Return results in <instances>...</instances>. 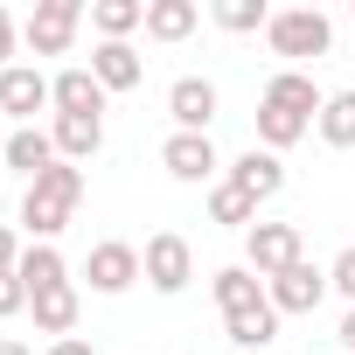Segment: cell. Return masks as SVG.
<instances>
[{
    "label": "cell",
    "mask_w": 355,
    "mask_h": 355,
    "mask_svg": "<svg viewBox=\"0 0 355 355\" xmlns=\"http://www.w3.org/2000/svg\"><path fill=\"white\" fill-rule=\"evenodd\" d=\"M77 202H84V167L56 160L42 182H28V196H21V230L35 244H56V230L77 216Z\"/></svg>",
    "instance_id": "cell-1"
},
{
    "label": "cell",
    "mask_w": 355,
    "mask_h": 355,
    "mask_svg": "<svg viewBox=\"0 0 355 355\" xmlns=\"http://www.w3.org/2000/svg\"><path fill=\"white\" fill-rule=\"evenodd\" d=\"M265 42H272V56H327L334 49V21L320 15V8H279L272 21H265Z\"/></svg>",
    "instance_id": "cell-2"
},
{
    "label": "cell",
    "mask_w": 355,
    "mask_h": 355,
    "mask_svg": "<svg viewBox=\"0 0 355 355\" xmlns=\"http://www.w3.org/2000/svg\"><path fill=\"white\" fill-rule=\"evenodd\" d=\"M300 258H306L300 223H251V230H244V265H251L258 279H279V272L300 265Z\"/></svg>",
    "instance_id": "cell-3"
},
{
    "label": "cell",
    "mask_w": 355,
    "mask_h": 355,
    "mask_svg": "<svg viewBox=\"0 0 355 355\" xmlns=\"http://www.w3.org/2000/svg\"><path fill=\"white\" fill-rule=\"evenodd\" d=\"M139 265H146V286H153V293H189V279H196V251H189V237H182V230L146 237Z\"/></svg>",
    "instance_id": "cell-4"
},
{
    "label": "cell",
    "mask_w": 355,
    "mask_h": 355,
    "mask_svg": "<svg viewBox=\"0 0 355 355\" xmlns=\"http://www.w3.org/2000/svg\"><path fill=\"white\" fill-rule=\"evenodd\" d=\"M77 28H84V0H42L21 35H28L35 56H63V49L77 42Z\"/></svg>",
    "instance_id": "cell-5"
},
{
    "label": "cell",
    "mask_w": 355,
    "mask_h": 355,
    "mask_svg": "<svg viewBox=\"0 0 355 355\" xmlns=\"http://www.w3.org/2000/svg\"><path fill=\"white\" fill-rule=\"evenodd\" d=\"M84 279H91V293H125V286H139L146 279V265H139V251L132 244H119V237H105V244H91V258H84Z\"/></svg>",
    "instance_id": "cell-6"
},
{
    "label": "cell",
    "mask_w": 355,
    "mask_h": 355,
    "mask_svg": "<svg viewBox=\"0 0 355 355\" xmlns=\"http://www.w3.org/2000/svg\"><path fill=\"white\" fill-rule=\"evenodd\" d=\"M160 167L174 174V182H216L223 153H216V139H209V132H167V146H160Z\"/></svg>",
    "instance_id": "cell-7"
},
{
    "label": "cell",
    "mask_w": 355,
    "mask_h": 355,
    "mask_svg": "<svg viewBox=\"0 0 355 355\" xmlns=\"http://www.w3.org/2000/svg\"><path fill=\"white\" fill-rule=\"evenodd\" d=\"M265 300H272L279 313H313V306L327 300V272L300 258V265H286L279 279H265Z\"/></svg>",
    "instance_id": "cell-8"
},
{
    "label": "cell",
    "mask_w": 355,
    "mask_h": 355,
    "mask_svg": "<svg viewBox=\"0 0 355 355\" xmlns=\"http://www.w3.org/2000/svg\"><path fill=\"white\" fill-rule=\"evenodd\" d=\"M216 84L209 77H174L167 84V112H174V132H209V119H216Z\"/></svg>",
    "instance_id": "cell-9"
},
{
    "label": "cell",
    "mask_w": 355,
    "mask_h": 355,
    "mask_svg": "<svg viewBox=\"0 0 355 355\" xmlns=\"http://www.w3.org/2000/svg\"><path fill=\"white\" fill-rule=\"evenodd\" d=\"M223 182H230V189H244L251 202H272V196L286 189V160H279V153H265V146H251V153H237V160H230Z\"/></svg>",
    "instance_id": "cell-10"
},
{
    "label": "cell",
    "mask_w": 355,
    "mask_h": 355,
    "mask_svg": "<svg viewBox=\"0 0 355 355\" xmlns=\"http://www.w3.org/2000/svg\"><path fill=\"white\" fill-rule=\"evenodd\" d=\"M49 105V77L35 70V63H15V70H0V119H28L35 125V112Z\"/></svg>",
    "instance_id": "cell-11"
},
{
    "label": "cell",
    "mask_w": 355,
    "mask_h": 355,
    "mask_svg": "<svg viewBox=\"0 0 355 355\" xmlns=\"http://www.w3.org/2000/svg\"><path fill=\"white\" fill-rule=\"evenodd\" d=\"M49 105H56V119H105V84L91 70H63V77H49Z\"/></svg>",
    "instance_id": "cell-12"
},
{
    "label": "cell",
    "mask_w": 355,
    "mask_h": 355,
    "mask_svg": "<svg viewBox=\"0 0 355 355\" xmlns=\"http://www.w3.org/2000/svg\"><path fill=\"white\" fill-rule=\"evenodd\" d=\"M0 160H8L15 174H28V182H42L63 153H56V132H42V125H15V139H8V153H0Z\"/></svg>",
    "instance_id": "cell-13"
},
{
    "label": "cell",
    "mask_w": 355,
    "mask_h": 355,
    "mask_svg": "<svg viewBox=\"0 0 355 355\" xmlns=\"http://www.w3.org/2000/svg\"><path fill=\"white\" fill-rule=\"evenodd\" d=\"M91 77H98L105 98H112V91H132V84L146 77V63H139L132 42H98V49H91Z\"/></svg>",
    "instance_id": "cell-14"
},
{
    "label": "cell",
    "mask_w": 355,
    "mask_h": 355,
    "mask_svg": "<svg viewBox=\"0 0 355 355\" xmlns=\"http://www.w3.org/2000/svg\"><path fill=\"white\" fill-rule=\"evenodd\" d=\"M216 306H223V320L258 313V306H265V279H258L251 265H223V272H216Z\"/></svg>",
    "instance_id": "cell-15"
},
{
    "label": "cell",
    "mask_w": 355,
    "mask_h": 355,
    "mask_svg": "<svg viewBox=\"0 0 355 355\" xmlns=\"http://www.w3.org/2000/svg\"><path fill=\"white\" fill-rule=\"evenodd\" d=\"M202 21V0H146V35L153 42H189Z\"/></svg>",
    "instance_id": "cell-16"
},
{
    "label": "cell",
    "mask_w": 355,
    "mask_h": 355,
    "mask_svg": "<svg viewBox=\"0 0 355 355\" xmlns=\"http://www.w3.org/2000/svg\"><path fill=\"white\" fill-rule=\"evenodd\" d=\"M265 105H286V112H300V119H320V84L306 77V70H279L272 84H265Z\"/></svg>",
    "instance_id": "cell-17"
},
{
    "label": "cell",
    "mask_w": 355,
    "mask_h": 355,
    "mask_svg": "<svg viewBox=\"0 0 355 355\" xmlns=\"http://www.w3.org/2000/svg\"><path fill=\"white\" fill-rule=\"evenodd\" d=\"M15 272H21L28 300H35V293H56V286H70V265H63V251H56V244H28Z\"/></svg>",
    "instance_id": "cell-18"
},
{
    "label": "cell",
    "mask_w": 355,
    "mask_h": 355,
    "mask_svg": "<svg viewBox=\"0 0 355 355\" xmlns=\"http://www.w3.org/2000/svg\"><path fill=\"white\" fill-rule=\"evenodd\" d=\"M313 132V119H300V112H286V105H258V146L265 153H286V146H300Z\"/></svg>",
    "instance_id": "cell-19"
},
{
    "label": "cell",
    "mask_w": 355,
    "mask_h": 355,
    "mask_svg": "<svg viewBox=\"0 0 355 355\" xmlns=\"http://www.w3.org/2000/svg\"><path fill=\"white\" fill-rule=\"evenodd\" d=\"M28 313H35V327L42 334H77V286H56V293H35L28 300Z\"/></svg>",
    "instance_id": "cell-20"
},
{
    "label": "cell",
    "mask_w": 355,
    "mask_h": 355,
    "mask_svg": "<svg viewBox=\"0 0 355 355\" xmlns=\"http://www.w3.org/2000/svg\"><path fill=\"white\" fill-rule=\"evenodd\" d=\"M49 132H56V153H63L70 167H77V160H91V153L105 146V119H56Z\"/></svg>",
    "instance_id": "cell-21"
},
{
    "label": "cell",
    "mask_w": 355,
    "mask_h": 355,
    "mask_svg": "<svg viewBox=\"0 0 355 355\" xmlns=\"http://www.w3.org/2000/svg\"><path fill=\"white\" fill-rule=\"evenodd\" d=\"M91 28H98L105 42H125L132 28H146V0H98V8H91Z\"/></svg>",
    "instance_id": "cell-22"
},
{
    "label": "cell",
    "mask_w": 355,
    "mask_h": 355,
    "mask_svg": "<svg viewBox=\"0 0 355 355\" xmlns=\"http://www.w3.org/2000/svg\"><path fill=\"white\" fill-rule=\"evenodd\" d=\"M313 125H320V139H327V146H341V153H348V146H355V91H327V105H320V119H313Z\"/></svg>",
    "instance_id": "cell-23"
},
{
    "label": "cell",
    "mask_w": 355,
    "mask_h": 355,
    "mask_svg": "<svg viewBox=\"0 0 355 355\" xmlns=\"http://www.w3.org/2000/svg\"><path fill=\"white\" fill-rule=\"evenodd\" d=\"M209 223H223V230H251V223H258V202H251L244 189L216 182V189H209Z\"/></svg>",
    "instance_id": "cell-24"
},
{
    "label": "cell",
    "mask_w": 355,
    "mask_h": 355,
    "mask_svg": "<svg viewBox=\"0 0 355 355\" xmlns=\"http://www.w3.org/2000/svg\"><path fill=\"white\" fill-rule=\"evenodd\" d=\"M223 334H230L237 348H265V341H279V306L265 300L258 313H237V320H223Z\"/></svg>",
    "instance_id": "cell-25"
},
{
    "label": "cell",
    "mask_w": 355,
    "mask_h": 355,
    "mask_svg": "<svg viewBox=\"0 0 355 355\" xmlns=\"http://www.w3.org/2000/svg\"><path fill=\"white\" fill-rule=\"evenodd\" d=\"M216 28H230V35H251V28H265L272 21V8H265V0H216Z\"/></svg>",
    "instance_id": "cell-26"
},
{
    "label": "cell",
    "mask_w": 355,
    "mask_h": 355,
    "mask_svg": "<svg viewBox=\"0 0 355 355\" xmlns=\"http://www.w3.org/2000/svg\"><path fill=\"white\" fill-rule=\"evenodd\" d=\"M327 286H334V293H341V300L355 306V244H348V251H341V258L327 265Z\"/></svg>",
    "instance_id": "cell-27"
},
{
    "label": "cell",
    "mask_w": 355,
    "mask_h": 355,
    "mask_svg": "<svg viewBox=\"0 0 355 355\" xmlns=\"http://www.w3.org/2000/svg\"><path fill=\"white\" fill-rule=\"evenodd\" d=\"M28 306V286H21V272H0V320H15Z\"/></svg>",
    "instance_id": "cell-28"
},
{
    "label": "cell",
    "mask_w": 355,
    "mask_h": 355,
    "mask_svg": "<svg viewBox=\"0 0 355 355\" xmlns=\"http://www.w3.org/2000/svg\"><path fill=\"white\" fill-rule=\"evenodd\" d=\"M15 42H21V28H15L8 8H0V70H15Z\"/></svg>",
    "instance_id": "cell-29"
},
{
    "label": "cell",
    "mask_w": 355,
    "mask_h": 355,
    "mask_svg": "<svg viewBox=\"0 0 355 355\" xmlns=\"http://www.w3.org/2000/svg\"><path fill=\"white\" fill-rule=\"evenodd\" d=\"M15 265H21V237L0 223V272H15Z\"/></svg>",
    "instance_id": "cell-30"
},
{
    "label": "cell",
    "mask_w": 355,
    "mask_h": 355,
    "mask_svg": "<svg viewBox=\"0 0 355 355\" xmlns=\"http://www.w3.org/2000/svg\"><path fill=\"white\" fill-rule=\"evenodd\" d=\"M49 355H98L84 334H63V341H49Z\"/></svg>",
    "instance_id": "cell-31"
},
{
    "label": "cell",
    "mask_w": 355,
    "mask_h": 355,
    "mask_svg": "<svg viewBox=\"0 0 355 355\" xmlns=\"http://www.w3.org/2000/svg\"><path fill=\"white\" fill-rule=\"evenodd\" d=\"M334 341H341V348H355V306L341 313V334H334Z\"/></svg>",
    "instance_id": "cell-32"
},
{
    "label": "cell",
    "mask_w": 355,
    "mask_h": 355,
    "mask_svg": "<svg viewBox=\"0 0 355 355\" xmlns=\"http://www.w3.org/2000/svg\"><path fill=\"white\" fill-rule=\"evenodd\" d=\"M0 355H35V348L28 341H0Z\"/></svg>",
    "instance_id": "cell-33"
},
{
    "label": "cell",
    "mask_w": 355,
    "mask_h": 355,
    "mask_svg": "<svg viewBox=\"0 0 355 355\" xmlns=\"http://www.w3.org/2000/svg\"><path fill=\"white\" fill-rule=\"evenodd\" d=\"M8 139H15V125H8V119H0V153H8Z\"/></svg>",
    "instance_id": "cell-34"
},
{
    "label": "cell",
    "mask_w": 355,
    "mask_h": 355,
    "mask_svg": "<svg viewBox=\"0 0 355 355\" xmlns=\"http://www.w3.org/2000/svg\"><path fill=\"white\" fill-rule=\"evenodd\" d=\"M348 15H355V8H348Z\"/></svg>",
    "instance_id": "cell-35"
}]
</instances>
